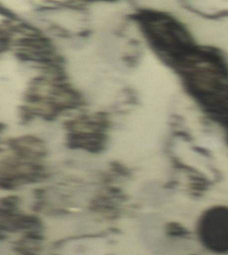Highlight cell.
I'll return each instance as SVG.
<instances>
[{"mask_svg": "<svg viewBox=\"0 0 228 255\" xmlns=\"http://www.w3.org/2000/svg\"><path fill=\"white\" fill-rule=\"evenodd\" d=\"M185 8L204 18L228 16V0H182Z\"/></svg>", "mask_w": 228, "mask_h": 255, "instance_id": "1", "label": "cell"}]
</instances>
